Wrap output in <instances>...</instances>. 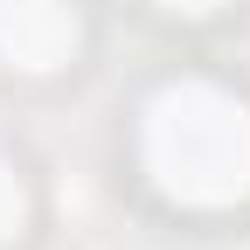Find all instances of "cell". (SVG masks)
I'll list each match as a JSON object with an SVG mask.
<instances>
[{
  "label": "cell",
  "mask_w": 250,
  "mask_h": 250,
  "mask_svg": "<svg viewBox=\"0 0 250 250\" xmlns=\"http://www.w3.org/2000/svg\"><path fill=\"white\" fill-rule=\"evenodd\" d=\"M139 160L167 202L229 208L250 195V104L215 77H174L139 111Z\"/></svg>",
  "instance_id": "6da1fadb"
},
{
  "label": "cell",
  "mask_w": 250,
  "mask_h": 250,
  "mask_svg": "<svg viewBox=\"0 0 250 250\" xmlns=\"http://www.w3.org/2000/svg\"><path fill=\"white\" fill-rule=\"evenodd\" d=\"M83 21L70 0H0V62L21 77H49L77 56Z\"/></svg>",
  "instance_id": "7a4b0ae2"
},
{
  "label": "cell",
  "mask_w": 250,
  "mask_h": 250,
  "mask_svg": "<svg viewBox=\"0 0 250 250\" xmlns=\"http://www.w3.org/2000/svg\"><path fill=\"white\" fill-rule=\"evenodd\" d=\"M160 7H167V14H215L223 0H160Z\"/></svg>",
  "instance_id": "277c9868"
},
{
  "label": "cell",
  "mask_w": 250,
  "mask_h": 250,
  "mask_svg": "<svg viewBox=\"0 0 250 250\" xmlns=\"http://www.w3.org/2000/svg\"><path fill=\"white\" fill-rule=\"evenodd\" d=\"M21 223H28V188H21L14 160H0V243L21 236Z\"/></svg>",
  "instance_id": "3957f363"
}]
</instances>
